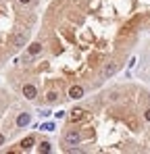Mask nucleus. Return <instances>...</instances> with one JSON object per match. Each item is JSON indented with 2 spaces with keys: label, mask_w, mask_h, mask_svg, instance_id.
Instances as JSON below:
<instances>
[{
  "label": "nucleus",
  "mask_w": 150,
  "mask_h": 154,
  "mask_svg": "<svg viewBox=\"0 0 150 154\" xmlns=\"http://www.w3.org/2000/svg\"><path fill=\"white\" fill-rule=\"evenodd\" d=\"M79 131L77 129H71V131H67V135H65V144H69V146H73V144H77L79 142Z\"/></svg>",
  "instance_id": "f257e3e1"
},
{
  "label": "nucleus",
  "mask_w": 150,
  "mask_h": 154,
  "mask_svg": "<svg viewBox=\"0 0 150 154\" xmlns=\"http://www.w3.org/2000/svg\"><path fill=\"white\" fill-rule=\"evenodd\" d=\"M23 96L27 100H33L36 96H38V90H36V85H31V83H25L23 85Z\"/></svg>",
  "instance_id": "f03ea898"
},
{
  "label": "nucleus",
  "mask_w": 150,
  "mask_h": 154,
  "mask_svg": "<svg viewBox=\"0 0 150 154\" xmlns=\"http://www.w3.org/2000/svg\"><path fill=\"white\" fill-rule=\"evenodd\" d=\"M83 96V88L81 85H73L71 90H69V98H73V100H79Z\"/></svg>",
  "instance_id": "7ed1b4c3"
},
{
  "label": "nucleus",
  "mask_w": 150,
  "mask_h": 154,
  "mask_svg": "<svg viewBox=\"0 0 150 154\" xmlns=\"http://www.w3.org/2000/svg\"><path fill=\"white\" fill-rule=\"evenodd\" d=\"M31 123V117L27 115V112H21L19 117H17V127H27Z\"/></svg>",
  "instance_id": "20e7f679"
},
{
  "label": "nucleus",
  "mask_w": 150,
  "mask_h": 154,
  "mask_svg": "<svg viewBox=\"0 0 150 154\" xmlns=\"http://www.w3.org/2000/svg\"><path fill=\"white\" fill-rule=\"evenodd\" d=\"M69 119H71L73 123L81 121V119H83V110H81V108H73V110H71V115H69Z\"/></svg>",
  "instance_id": "39448f33"
},
{
  "label": "nucleus",
  "mask_w": 150,
  "mask_h": 154,
  "mask_svg": "<svg viewBox=\"0 0 150 154\" xmlns=\"http://www.w3.org/2000/svg\"><path fill=\"white\" fill-rule=\"evenodd\" d=\"M117 71H119V65L111 63V65H106V69H104V77H111V75H115Z\"/></svg>",
  "instance_id": "423d86ee"
},
{
  "label": "nucleus",
  "mask_w": 150,
  "mask_h": 154,
  "mask_svg": "<svg viewBox=\"0 0 150 154\" xmlns=\"http://www.w3.org/2000/svg\"><path fill=\"white\" fill-rule=\"evenodd\" d=\"M23 44H25V33H17V35H15V40H13V46L21 48Z\"/></svg>",
  "instance_id": "0eeeda50"
},
{
  "label": "nucleus",
  "mask_w": 150,
  "mask_h": 154,
  "mask_svg": "<svg viewBox=\"0 0 150 154\" xmlns=\"http://www.w3.org/2000/svg\"><path fill=\"white\" fill-rule=\"evenodd\" d=\"M33 142H36V140H33L31 135H29V137H25L23 142H21V148H23V150H29V148L33 146Z\"/></svg>",
  "instance_id": "6e6552de"
},
{
  "label": "nucleus",
  "mask_w": 150,
  "mask_h": 154,
  "mask_svg": "<svg viewBox=\"0 0 150 154\" xmlns=\"http://www.w3.org/2000/svg\"><path fill=\"white\" fill-rule=\"evenodd\" d=\"M40 52H42V44H38V42H36V44H31V46H29V54H40Z\"/></svg>",
  "instance_id": "1a4fd4ad"
},
{
  "label": "nucleus",
  "mask_w": 150,
  "mask_h": 154,
  "mask_svg": "<svg viewBox=\"0 0 150 154\" xmlns=\"http://www.w3.org/2000/svg\"><path fill=\"white\" fill-rule=\"evenodd\" d=\"M42 131H54V123H44V125H40Z\"/></svg>",
  "instance_id": "9d476101"
},
{
  "label": "nucleus",
  "mask_w": 150,
  "mask_h": 154,
  "mask_svg": "<svg viewBox=\"0 0 150 154\" xmlns=\"http://www.w3.org/2000/svg\"><path fill=\"white\" fill-rule=\"evenodd\" d=\"M50 150H52V148H50L48 142H42V144H40V152H50Z\"/></svg>",
  "instance_id": "9b49d317"
},
{
  "label": "nucleus",
  "mask_w": 150,
  "mask_h": 154,
  "mask_svg": "<svg viewBox=\"0 0 150 154\" xmlns=\"http://www.w3.org/2000/svg\"><path fill=\"white\" fill-rule=\"evenodd\" d=\"M56 100H58V94H56V92H50V94H48V102L54 104Z\"/></svg>",
  "instance_id": "f8f14e48"
},
{
  "label": "nucleus",
  "mask_w": 150,
  "mask_h": 154,
  "mask_svg": "<svg viewBox=\"0 0 150 154\" xmlns=\"http://www.w3.org/2000/svg\"><path fill=\"white\" fill-rule=\"evenodd\" d=\"M40 117H50V110L48 108H42V110H40Z\"/></svg>",
  "instance_id": "ddd939ff"
},
{
  "label": "nucleus",
  "mask_w": 150,
  "mask_h": 154,
  "mask_svg": "<svg viewBox=\"0 0 150 154\" xmlns=\"http://www.w3.org/2000/svg\"><path fill=\"white\" fill-rule=\"evenodd\" d=\"M54 117H56V119H63V117H65V112H63V110H58V112H54Z\"/></svg>",
  "instance_id": "4468645a"
},
{
  "label": "nucleus",
  "mask_w": 150,
  "mask_h": 154,
  "mask_svg": "<svg viewBox=\"0 0 150 154\" xmlns=\"http://www.w3.org/2000/svg\"><path fill=\"white\" fill-rule=\"evenodd\" d=\"M144 119L150 123V108H146V112H144Z\"/></svg>",
  "instance_id": "2eb2a0df"
},
{
  "label": "nucleus",
  "mask_w": 150,
  "mask_h": 154,
  "mask_svg": "<svg viewBox=\"0 0 150 154\" xmlns=\"http://www.w3.org/2000/svg\"><path fill=\"white\" fill-rule=\"evenodd\" d=\"M2 144H4V135L0 133V146H2Z\"/></svg>",
  "instance_id": "dca6fc26"
},
{
  "label": "nucleus",
  "mask_w": 150,
  "mask_h": 154,
  "mask_svg": "<svg viewBox=\"0 0 150 154\" xmlns=\"http://www.w3.org/2000/svg\"><path fill=\"white\" fill-rule=\"evenodd\" d=\"M19 2H21V4H29L31 0H19Z\"/></svg>",
  "instance_id": "f3484780"
}]
</instances>
